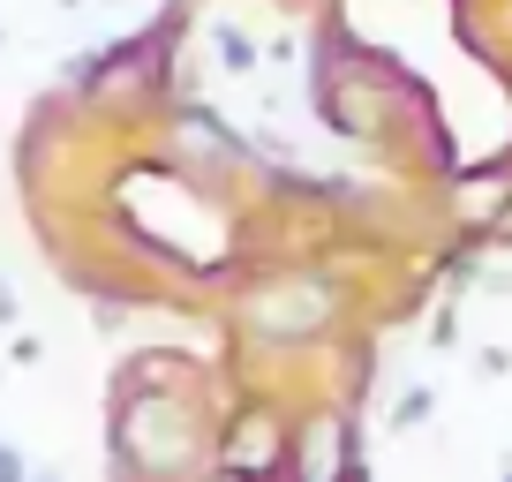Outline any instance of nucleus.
<instances>
[{
    "instance_id": "1a4fd4ad",
    "label": "nucleus",
    "mask_w": 512,
    "mask_h": 482,
    "mask_svg": "<svg viewBox=\"0 0 512 482\" xmlns=\"http://www.w3.org/2000/svg\"><path fill=\"white\" fill-rule=\"evenodd\" d=\"M31 482H53V475H31Z\"/></svg>"
},
{
    "instance_id": "7ed1b4c3",
    "label": "nucleus",
    "mask_w": 512,
    "mask_h": 482,
    "mask_svg": "<svg viewBox=\"0 0 512 482\" xmlns=\"http://www.w3.org/2000/svg\"><path fill=\"white\" fill-rule=\"evenodd\" d=\"M219 452H226V475L264 482V475H279V467H287V422L256 400V407H241V415H234V430L219 437Z\"/></svg>"
},
{
    "instance_id": "f03ea898",
    "label": "nucleus",
    "mask_w": 512,
    "mask_h": 482,
    "mask_svg": "<svg viewBox=\"0 0 512 482\" xmlns=\"http://www.w3.org/2000/svg\"><path fill=\"white\" fill-rule=\"evenodd\" d=\"M121 460L136 467L144 482L181 475V467L196 460V415H189V400H181V392H159V385L128 392V400H121Z\"/></svg>"
},
{
    "instance_id": "39448f33",
    "label": "nucleus",
    "mask_w": 512,
    "mask_h": 482,
    "mask_svg": "<svg viewBox=\"0 0 512 482\" xmlns=\"http://www.w3.org/2000/svg\"><path fill=\"white\" fill-rule=\"evenodd\" d=\"M211 46H219V68H234V76H249V68H256V38L241 31V23H219Z\"/></svg>"
},
{
    "instance_id": "0eeeda50",
    "label": "nucleus",
    "mask_w": 512,
    "mask_h": 482,
    "mask_svg": "<svg viewBox=\"0 0 512 482\" xmlns=\"http://www.w3.org/2000/svg\"><path fill=\"white\" fill-rule=\"evenodd\" d=\"M16 317H23V302H16V287L0 279V332H16Z\"/></svg>"
},
{
    "instance_id": "9d476101",
    "label": "nucleus",
    "mask_w": 512,
    "mask_h": 482,
    "mask_svg": "<svg viewBox=\"0 0 512 482\" xmlns=\"http://www.w3.org/2000/svg\"><path fill=\"white\" fill-rule=\"evenodd\" d=\"M68 8H76V0H68Z\"/></svg>"
},
{
    "instance_id": "6e6552de",
    "label": "nucleus",
    "mask_w": 512,
    "mask_h": 482,
    "mask_svg": "<svg viewBox=\"0 0 512 482\" xmlns=\"http://www.w3.org/2000/svg\"><path fill=\"white\" fill-rule=\"evenodd\" d=\"M204 482H249V475H226V467H219V475H204Z\"/></svg>"
},
{
    "instance_id": "f257e3e1",
    "label": "nucleus",
    "mask_w": 512,
    "mask_h": 482,
    "mask_svg": "<svg viewBox=\"0 0 512 482\" xmlns=\"http://www.w3.org/2000/svg\"><path fill=\"white\" fill-rule=\"evenodd\" d=\"M339 309H347L339 279H324V272H272V279H256V287L241 294V332L272 339V347H302V339L332 332Z\"/></svg>"
},
{
    "instance_id": "20e7f679",
    "label": "nucleus",
    "mask_w": 512,
    "mask_h": 482,
    "mask_svg": "<svg viewBox=\"0 0 512 482\" xmlns=\"http://www.w3.org/2000/svg\"><path fill=\"white\" fill-rule=\"evenodd\" d=\"M294 482H354V430L347 415H309L302 430L287 437Z\"/></svg>"
},
{
    "instance_id": "423d86ee",
    "label": "nucleus",
    "mask_w": 512,
    "mask_h": 482,
    "mask_svg": "<svg viewBox=\"0 0 512 482\" xmlns=\"http://www.w3.org/2000/svg\"><path fill=\"white\" fill-rule=\"evenodd\" d=\"M430 407H437V400H430V385H415V392H400V430H415V422H422V415H430Z\"/></svg>"
}]
</instances>
